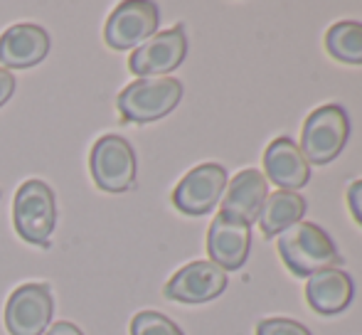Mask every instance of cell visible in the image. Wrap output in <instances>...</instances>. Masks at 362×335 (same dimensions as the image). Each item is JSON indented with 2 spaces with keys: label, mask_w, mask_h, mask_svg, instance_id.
Returning <instances> with one entry per match:
<instances>
[{
  "label": "cell",
  "mask_w": 362,
  "mask_h": 335,
  "mask_svg": "<svg viewBox=\"0 0 362 335\" xmlns=\"http://www.w3.org/2000/svg\"><path fill=\"white\" fill-rule=\"evenodd\" d=\"M279 254L293 276L308 278L320 269L340 264L333 240L313 222H296L279 237Z\"/></svg>",
  "instance_id": "6da1fadb"
},
{
  "label": "cell",
  "mask_w": 362,
  "mask_h": 335,
  "mask_svg": "<svg viewBox=\"0 0 362 335\" xmlns=\"http://www.w3.org/2000/svg\"><path fill=\"white\" fill-rule=\"evenodd\" d=\"M15 230L30 245L47 247L57 222L54 192L42 180H25L15 192Z\"/></svg>",
  "instance_id": "277c9868"
},
{
  "label": "cell",
  "mask_w": 362,
  "mask_h": 335,
  "mask_svg": "<svg viewBox=\"0 0 362 335\" xmlns=\"http://www.w3.org/2000/svg\"><path fill=\"white\" fill-rule=\"evenodd\" d=\"M182 99V84L173 77L139 79L119 94L121 119L131 124H151L168 116Z\"/></svg>",
  "instance_id": "3957f363"
},
{
  "label": "cell",
  "mask_w": 362,
  "mask_h": 335,
  "mask_svg": "<svg viewBox=\"0 0 362 335\" xmlns=\"http://www.w3.org/2000/svg\"><path fill=\"white\" fill-rule=\"evenodd\" d=\"M227 190V170L217 163L192 168L173 190V205L182 215H205L219 202Z\"/></svg>",
  "instance_id": "9c48e42d"
},
{
  "label": "cell",
  "mask_w": 362,
  "mask_h": 335,
  "mask_svg": "<svg viewBox=\"0 0 362 335\" xmlns=\"http://www.w3.org/2000/svg\"><path fill=\"white\" fill-rule=\"evenodd\" d=\"M305 215V200L298 192L288 190H276L272 195H267L264 207L259 212V222H262L264 237H276L281 232H286L288 227H293L296 222H300V217Z\"/></svg>",
  "instance_id": "2e32d148"
},
{
  "label": "cell",
  "mask_w": 362,
  "mask_h": 335,
  "mask_svg": "<svg viewBox=\"0 0 362 335\" xmlns=\"http://www.w3.org/2000/svg\"><path fill=\"white\" fill-rule=\"evenodd\" d=\"M158 25H160V10L156 3H148V0L121 3L106 20V45L114 49L141 47L158 33Z\"/></svg>",
  "instance_id": "8992f818"
},
{
  "label": "cell",
  "mask_w": 362,
  "mask_h": 335,
  "mask_svg": "<svg viewBox=\"0 0 362 335\" xmlns=\"http://www.w3.org/2000/svg\"><path fill=\"white\" fill-rule=\"evenodd\" d=\"M13 91H15V77L8 72V69L0 67V106L13 96Z\"/></svg>",
  "instance_id": "44dd1931"
},
{
  "label": "cell",
  "mask_w": 362,
  "mask_h": 335,
  "mask_svg": "<svg viewBox=\"0 0 362 335\" xmlns=\"http://www.w3.org/2000/svg\"><path fill=\"white\" fill-rule=\"evenodd\" d=\"M224 288H227L224 269L212 261H192L165 283V296L180 303H205L222 296Z\"/></svg>",
  "instance_id": "8fae6325"
},
{
  "label": "cell",
  "mask_w": 362,
  "mask_h": 335,
  "mask_svg": "<svg viewBox=\"0 0 362 335\" xmlns=\"http://www.w3.org/2000/svg\"><path fill=\"white\" fill-rule=\"evenodd\" d=\"M353 278L343 269H320L313 276H308L305 283V301L310 303L315 313L320 316H335L343 313L353 301Z\"/></svg>",
  "instance_id": "5bb4252c"
},
{
  "label": "cell",
  "mask_w": 362,
  "mask_h": 335,
  "mask_svg": "<svg viewBox=\"0 0 362 335\" xmlns=\"http://www.w3.org/2000/svg\"><path fill=\"white\" fill-rule=\"evenodd\" d=\"M131 335H182V331L163 313L141 311L131 321Z\"/></svg>",
  "instance_id": "ac0fdd59"
},
{
  "label": "cell",
  "mask_w": 362,
  "mask_h": 335,
  "mask_svg": "<svg viewBox=\"0 0 362 335\" xmlns=\"http://www.w3.org/2000/svg\"><path fill=\"white\" fill-rule=\"evenodd\" d=\"M47 335H84L79 331V328L74 326V323H67V321H59V323H54L52 328L47 331Z\"/></svg>",
  "instance_id": "7402d4cb"
},
{
  "label": "cell",
  "mask_w": 362,
  "mask_h": 335,
  "mask_svg": "<svg viewBox=\"0 0 362 335\" xmlns=\"http://www.w3.org/2000/svg\"><path fill=\"white\" fill-rule=\"evenodd\" d=\"M348 205L353 217L358 220V225H362V180H355L348 187Z\"/></svg>",
  "instance_id": "ffe728a7"
},
{
  "label": "cell",
  "mask_w": 362,
  "mask_h": 335,
  "mask_svg": "<svg viewBox=\"0 0 362 335\" xmlns=\"http://www.w3.org/2000/svg\"><path fill=\"white\" fill-rule=\"evenodd\" d=\"M49 52V35L35 23H20L0 35V64L3 69H28L40 64Z\"/></svg>",
  "instance_id": "7c38bea8"
},
{
  "label": "cell",
  "mask_w": 362,
  "mask_h": 335,
  "mask_svg": "<svg viewBox=\"0 0 362 335\" xmlns=\"http://www.w3.org/2000/svg\"><path fill=\"white\" fill-rule=\"evenodd\" d=\"M325 49L343 64H362V23L343 20L325 35Z\"/></svg>",
  "instance_id": "e0dca14e"
},
{
  "label": "cell",
  "mask_w": 362,
  "mask_h": 335,
  "mask_svg": "<svg viewBox=\"0 0 362 335\" xmlns=\"http://www.w3.org/2000/svg\"><path fill=\"white\" fill-rule=\"evenodd\" d=\"M269 190H267V177L262 170H247L237 172V175L229 180L227 195L222 200V212L234 220H242L252 227L254 220H259V212L264 207Z\"/></svg>",
  "instance_id": "9a60e30c"
},
{
  "label": "cell",
  "mask_w": 362,
  "mask_h": 335,
  "mask_svg": "<svg viewBox=\"0 0 362 335\" xmlns=\"http://www.w3.org/2000/svg\"><path fill=\"white\" fill-rule=\"evenodd\" d=\"M52 293L45 283L15 288L5 306V328L10 335H42L52 321Z\"/></svg>",
  "instance_id": "ba28073f"
},
{
  "label": "cell",
  "mask_w": 362,
  "mask_h": 335,
  "mask_svg": "<svg viewBox=\"0 0 362 335\" xmlns=\"http://www.w3.org/2000/svg\"><path fill=\"white\" fill-rule=\"evenodd\" d=\"M350 136L348 114L343 106L325 104L310 111L300 131V153L313 165H325L343 153Z\"/></svg>",
  "instance_id": "7a4b0ae2"
},
{
  "label": "cell",
  "mask_w": 362,
  "mask_h": 335,
  "mask_svg": "<svg viewBox=\"0 0 362 335\" xmlns=\"http://www.w3.org/2000/svg\"><path fill=\"white\" fill-rule=\"evenodd\" d=\"M249 247H252V227L247 222L234 220V217L219 212L212 220L210 232H207L210 261L217 264L224 271H237L247 261Z\"/></svg>",
  "instance_id": "30bf717a"
},
{
  "label": "cell",
  "mask_w": 362,
  "mask_h": 335,
  "mask_svg": "<svg viewBox=\"0 0 362 335\" xmlns=\"http://www.w3.org/2000/svg\"><path fill=\"white\" fill-rule=\"evenodd\" d=\"M94 182L106 192H126L136 182V153L121 136H101L89 155Z\"/></svg>",
  "instance_id": "5b68a950"
},
{
  "label": "cell",
  "mask_w": 362,
  "mask_h": 335,
  "mask_svg": "<svg viewBox=\"0 0 362 335\" xmlns=\"http://www.w3.org/2000/svg\"><path fill=\"white\" fill-rule=\"evenodd\" d=\"M187 54V37L182 25L165 30V33H156L151 40H146L136 52H131L129 67L136 77L153 79L163 77L168 72H175L182 64Z\"/></svg>",
  "instance_id": "52a82bcc"
},
{
  "label": "cell",
  "mask_w": 362,
  "mask_h": 335,
  "mask_svg": "<svg viewBox=\"0 0 362 335\" xmlns=\"http://www.w3.org/2000/svg\"><path fill=\"white\" fill-rule=\"evenodd\" d=\"M264 177H269L281 190H300L310 180V163L293 141L281 136L272 141L264 153Z\"/></svg>",
  "instance_id": "4fadbf2b"
},
{
  "label": "cell",
  "mask_w": 362,
  "mask_h": 335,
  "mask_svg": "<svg viewBox=\"0 0 362 335\" xmlns=\"http://www.w3.org/2000/svg\"><path fill=\"white\" fill-rule=\"evenodd\" d=\"M257 335H310L305 326L288 318H267L257 326Z\"/></svg>",
  "instance_id": "d6986e66"
}]
</instances>
